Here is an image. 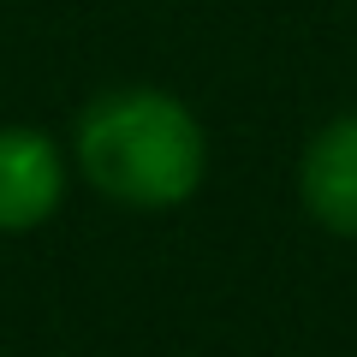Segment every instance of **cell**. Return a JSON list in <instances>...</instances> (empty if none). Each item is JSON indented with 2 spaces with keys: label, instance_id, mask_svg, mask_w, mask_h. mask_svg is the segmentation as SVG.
I'll return each instance as SVG.
<instances>
[{
  "label": "cell",
  "instance_id": "3",
  "mask_svg": "<svg viewBox=\"0 0 357 357\" xmlns=\"http://www.w3.org/2000/svg\"><path fill=\"white\" fill-rule=\"evenodd\" d=\"M298 197L321 232L357 238V114H340L310 137L298 161Z\"/></svg>",
  "mask_w": 357,
  "mask_h": 357
},
{
  "label": "cell",
  "instance_id": "2",
  "mask_svg": "<svg viewBox=\"0 0 357 357\" xmlns=\"http://www.w3.org/2000/svg\"><path fill=\"white\" fill-rule=\"evenodd\" d=\"M66 203V155L36 126H0V232H36Z\"/></svg>",
  "mask_w": 357,
  "mask_h": 357
},
{
  "label": "cell",
  "instance_id": "1",
  "mask_svg": "<svg viewBox=\"0 0 357 357\" xmlns=\"http://www.w3.org/2000/svg\"><path fill=\"white\" fill-rule=\"evenodd\" d=\"M72 155L96 197L119 208H143V215L191 203L208 173V137L197 114L149 84L102 89L77 114Z\"/></svg>",
  "mask_w": 357,
  "mask_h": 357
}]
</instances>
